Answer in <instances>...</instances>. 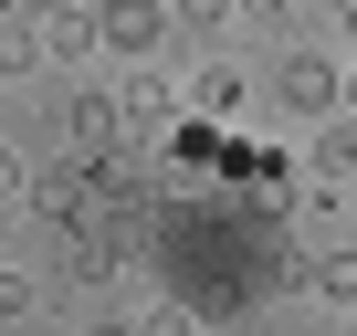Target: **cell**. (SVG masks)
Instances as JSON below:
<instances>
[{
  "mask_svg": "<svg viewBox=\"0 0 357 336\" xmlns=\"http://www.w3.org/2000/svg\"><path fill=\"white\" fill-rule=\"evenodd\" d=\"M284 105H305V116L336 105V74H326V63H284Z\"/></svg>",
  "mask_w": 357,
  "mask_h": 336,
  "instance_id": "cell-1",
  "label": "cell"
},
{
  "mask_svg": "<svg viewBox=\"0 0 357 336\" xmlns=\"http://www.w3.org/2000/svg\"><path fill=\"white\" fill-rule=\"evenodd\" d=\"M43 63V32H22V22H0V74H32Z\"/></svg>",
  "mask_w": 357,
  "mask_h": 336,
  "instance_id": "cell-2",
  "label": "cell"
},
{
  "mask_svg": "<svg viewBox=\"0 0 357 336\" xmlns=\"http://www.w3.org/2000/svg\"><path fill=\"white\" fill-rule=\"evenodd\" d=\"M105 32H116V43H147L158 11H147V0H105Z\"/></svg>",
  "mask_w": 357,
  "mask_h": 336,
  "instance_id": "cell-3",
  "label": "cell"
},
{
  "mask_svg": "<svg viewBox=\"0 0 357 336\" xmlns=\"http://www.w3.org/2000/svg\"><path fill=\"white\" fill-rule=\"evenodd\" d=\"M22 200H32V158H22V147H0V211H22Z\"/></svg>",
  "mask_w": 357,
  "mask_h": 336,
  "instance_id": "cell-4",
  "label": "cell"
},
{
  "mask_svg": "<svg viewBox=\"0 0 357 336\" xmlns=\"http://www.w3.org/2000/svg\"><path fill=\"white\" fill-rule=\"evenodd\" d=\"M22 315H32V284H22V273H0V326H22Z\"/></svg>",
  "mask_w": 357,
  "mask_h": 336,
  "instance_id": "cell-5",
  "label": "cell"
}]
</instances>
